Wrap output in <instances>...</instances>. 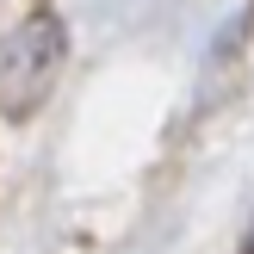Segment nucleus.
Here are the masks:
<instances>
[{
  "label": "nucleus",
  "mask_w": 254,
  "mask_h": 254,
  "mask_svg": "<svg viewBox=\"0 0 254 254\" xmlns=\"http://www.w3.org/2000/svg\"><path fill=\"white\" fill-rule=\"evenodd\" d=\"M62 56H68V37H62L56 12H31L0 44V112L6 118H31L44 106V93L56 87Z\"/></svg>",
  "instance_id": "1"
},
{
  "label": "nucleus",
  "mask_w": 254,
  "mask_h": 254,
  "mask_svg": "<svg viewBox=\"0 0 254 254\" xmlns=\"http://www.w3.org/2000/svg\"><path fill=\"white\" fill-rule=\"evenodd\" d=\"M242 254H254V230H248V242H242Z\"/></svg>",
  "instance_id": "2"
}]
</instances>
